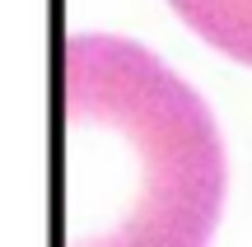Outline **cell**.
Segmentation results:
<instances>
[{
    "label": "cell",
    "mask_w": 252,
    "mask_h": 247,
    "mask_svg": "<svg viewBox=\"0 0 252 247\" xmlns=\"http://www.w3.org/2000/svg\"><path fill=\"white\" fill-rule=\"evenodd\" d=\"M168 5L201 42L252 65V0H168Z\"/></svg>",
    "instance_id": "7a4b0ae2"
},
{
    "label": "cell",
    "mask_w": 252,
    "mask_h": 247,
    "mask_svg": "<svg viewBox=\"0 0 252 247\" xmlns=\"http://www.w3.org/2000/svg\"><path fill=\"white\" fill-rule=\"evenodd\" d=\"M224 210L210 108L140 42L61 47V247H206Z\"/></svg>",
    "instance_id": "6da1fadb"
}]
</instances>
